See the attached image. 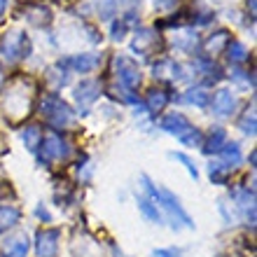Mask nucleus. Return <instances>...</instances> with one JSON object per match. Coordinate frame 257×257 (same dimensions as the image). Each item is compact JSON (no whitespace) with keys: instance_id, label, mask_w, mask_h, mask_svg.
<instances>
[{"instance_id":"f257e3e1","label":"nucleus","mask_w":257,"mask_h":257,"mask_svg":"<svg viewBox=\"0 0 257 257\" xmlns=\"http://www.w3.org/2000/svg\"><path fill=\"white\" fill-rule=\"evenodd\" d=\"M42 112H45V117H47L54 126H70V124L75 122L73 110L68 108L56 94L47 96V98L42 101Z\"/></svg>"},{"instance_id":"f03ea898","label":"nucleus","mask_w":257,"mask_h":257,"mask_svg":"<svg viewBox=\"0 0 257 257\" xmlns=\"http://www.w3.org/2000/svg\"><path fill=\"white\" fill-rule=\"evenodd\" d=\"M115 66H117V77H119V82H122L124 87L136 89L138 84H141V70H138V66H136L131 59H126V56H117Z\"/></svg>"},{"instance_id":"7ed1b4c3","label":"nucleus","mask_w":257,"mask_h":257,"mask_svg":"<svg viewBox=\"0 0 257 257\" xmlns=\"http://www.w3.org/2000/svg\"><path fill=\"white\" fill-rule=\"evenodd\" d=\"M157 201L164 203V208L171 210V215H173V227H176V222L180 220V222H185L187 227H194V222H192V217L185 213V208L180 206V201H178L176 196H173V192L169 190H159V196H157Z\"/></svg>"},{"instance_id":"20e7f679","label":"nucleus","mask_w":257,"mask_h":257,"mask_svg":"<svg viewBox=\"0 0 257 257\" xmlns=\"http://www.w3.org/2000/svg\"><path fill=\"white\" fill-rule=\"evenodd\" d=\"M35 250H38L40 257H56V250H59V231L56 229H40L38 231Z\"/></svg>"},{"instance_id":"39448f33","label":"nucleus","mask_w":257,"mask_h":257,"mask_svg":"<svg viewBox=\"0 0 257 257\" xmlns=\"http://www.w3.org/2000/svg\"><path fill=\"white\" fill-rule=\"evenodd\" d=\"M66 155H68L66 143H63L56 134H49L47 138L42 141V159L52 162V159H61V157H66Z\"/></svg>"},{"instance_id":"423d86ee","label":"nucleus","mask_w":257,"mask_h":257,"mask_svg":"<svg viewBox=\"0 0 257 257\" xmlns=\"http://www.w3.org/2000/svg\"><path fill=\"white\" fill-rule=\"evenodd\" d=\"M234 94H231L229 89H220L215 96H213V112L217 117H227L231 115V110H234Z\"/></svg>"},{"instance_id":"0eeeda50","label":"nucleus","mask_w":257,"mask_h":257,"mask_svg":"<svg viewBox=\"0 0 257 257\" xmlns=\"http://www.w3.org/2000/svg\"><path fill=\"white\" fill-rule=\"evenodd\" d=\"M75 98L80 103V108H87L89 103H94L98 98V82L96 80H84L75 91Z\"/></svg>"},{"instance_id":"6e6552de","label":"nucleus","mask_w":257,"mask_h":257,"mask_svg":"<svg viewBox=\"0 0 257 257\" xmlns=\"http://www.w3.org/2000/svg\"><path fill=\"white\" fill-rule=\"evenodd\" d=\"M96 63H98V59L91 54H75L66 61H61V66H70L75 73H89V70L96 68Z\"/></svg>"},{"instance_id":"1a4fd4ad","label":"nucleus","mask_w":257,"mask_h":257,"mask_svg":"<svg viewBox=\"0 0 257 257\" xmlns=\"http://www.w3.org/2000/svg\"><path fill=\"white\" fill-rule=\"evenodd\" d=\"M162 128L164 131H169V134L180 136L190 128V122H187V117L180 115V112H171V115H166L162 119Z\"/></svg>"},{"instance_id":"9d476101","label":"nucleus","mask_w":257,"mask_h":257,"mask_svg":"<svg viewBox=\"0 0 257 257\" xmlns=\"http://www.w3.org/2000/svg\"><path fill=\"white\" fill-rule=\"evenodd\" d=\"M5 252L7 257H26L28 252V238L19 236V238H10L5 243Z\"/></svg>"},{"instance_id":"9b49d317","label":"nucleus","mask_w":257,"mask_h":257,"mask_svg":"<svg viewBox=\"0 0 257 257\" xmlns=\"http://www.w3.org/2000/svg\"><path fill=\"white\" fill-rule=\"evenodd\" d=\"M180 70L183 68L178 66L176 61H171V59L155 63V77H180Z\"/></svg>"},{"instance_id":"f8f14e48","label":"nucleus","mask_w":257,"mask_h":257,"mask_svg":"<svg viewBox=\"0 0 257 257\" xmlns=\"http://www.w3.org/2000/svg\"><path fill=\"white\" fill-rule=\"evenodd\" d=\"M185 101L192 103V105H199V108H206L210 103V94L203 87H196V89H190V91L185 94Z\"/></svg>"},{"instance_id":"ddd939ff","label":"nucleus","mask_w":257,"mask_h":257,"mask_svg":"<svg viewBox=\"0 0 257 257\" xmlns=\"http://www.w3.org/2000/svg\"><path fill=\"white\" fill-rule=\"evenodd\" d=\"M17 222H19V208H14V206H0V229L14 227Z\"/></svg>"},{"instance_id":"4468645a","label":"nucleus","mask_w":257,"mask_h":257,"mask_svg":"<svg viewBox=\"0 0 257 257\" xmlns=\"http://www.w3.org/2000/svg\"><path fill=\"white\" fill-rule=\"evenodd\" d=\"M224 141H227V134H224V128H220V126H215L213 131H210V138H208V143H206V152H220L222 150V145H224Z\"/></svg>"},{"instance_id":"2eb2a0df","label":"nucleus","mask_w":257,"mask_h":257,"mask_svg":"<svg viewBox=\"0 0 257 257\" xmlns=\"http://www.w3.org/2000/svg\"><path fill=\"white\" fill-rule=\"evenodd\" d=\"M169 103V94L164 89H152L148 96V108L150 110H164Z\"/></svg>"},{"instance_id":"dca6fc26","label":"nucleus","mask_w":257,"mask_h":257,"mask_svg":"<svg viewBox=\"0 0 257 257\" xmlns=\"http://www.w3.org/2000/svg\"><path fill=\"white\" fill-rule=\"evenodd\" d=\"M196 42H199V38H196V33H192V31H185V33L173 38V45H176L178 49H185V52H192V49L196 47Z\"/></svg>"},{"instance_id":"f3484780","label":"nucleus","mask_w":257,"mask_h":257,"mask_svg":"<svg viewBox=\"0 0 257 257\" xmlns=\"http://www.w3.org/2000/svg\"><path fill=\"white\" fill-rule=\"evenodd\" d=\"M180 138V143L183 145H187V148H203V136H201V131L199 128H187L185 134H180L178 136Z\"/></svg>"},{"instance_id":"a211bd4d","label":"nucleus","mask_w":257,"mask_h":257,"mask_svg":"<svg viewBox=\"0 0 257 257\" xmlns=\"http://www.w3.org/2000/svg\"><path fill=\"white\" fill-rule=\"evenodd\" d=\"M152 42H155V33H152L150 28H145V31H141V33H136V40H134V45H131V47H134V52H141V54H143V52H145Z\"/></svg>"},{"instance_id":"6ab92c4d","label":"nucleus","mask_w":257,"mask_h":257,"mask_svg":"<svg viewBox=\"0 0 257 257\" xmlns=\"http://www.w3.org/2000/svg\"><path fill=\"white\" fill-rule=\"evenodd\" d=\"M49 19H52V12H49L47 7H31V10H28V21L35 24V26L49 24Z\"/></svg>"},{"instance_id":"aec40b11","label":"nucleus","mask_w":257,"mask_h":257,"mask_svg":"<svg viewBox=\"0 0 257 257\" xmlns=\"http://www.w3.org/2000/svg\"><path fill=\"white\" fill-rule=\"evenodd\" d=\"M138 208L145 217H148L150 222H162V215H159V210H157V203L148 201V199H138Z\"/></svg>"},{"instance_id":"412c9836","label":"nucleus","mask_w":257,"mask_h":257,"mask_svg":"<svg viewBox=\"0 0 257 257\" xmlns=\"http://www.w3.org/2000/svg\"><path fill=\"white\" fill-rule=\"evenodd\" d=\"M220 152H222L224 162H227V164H231V166H236V164L241 162V150H238V145H236V143H231V145H227V143H224V145H222V150H220Z\"/></svg>"},{"instance_id":"4be33fe9","label":"nucleus","mask_w":257,"mask_h":257,"mask_svg":"<svg viewBox=\"0 0 257 257\" xmlns=\"http://www.w3.org/2000/svg\"><path fill=\"white\" fill-rule=\"evenodd\" d=\"M21 138H24V143H26L28 150H38V143H40L42 134H40V128L38 126H28L26 131L21 134Z\"/></svg>"},{"instance_id":"5701e85b","label":"nucleus","mask_w":257,"mask_h":257,"mask_svg":"<svg viewBox=\"0 0 257 257\" xmlns=\"http://www.w3.org/2000/svg\"><path fill=\"white\" fill-rule=\"evenodd\" d=\"M96 7H98L101 19H112L117 10V0H96Z\"/></svg>"},{"instance_id":"b1692460","label":"nucleus","mask_w":257,"mask_h":257,"mask_svg":"<svg viewBox=\"0 0 257 257\" xmlns=\"http://www.w3.org/2000/svg\"><path fill=\"white\" fill-rule=\"evenodd\" d=\"M227 42H229V35L224 33V31H220V33H215V38H210L206 42V47H208V52H220Z\"/></svg>"},{"instance_id":"393cba45","label":"nucleus","mask_w":257,"mask_h":257,"mask_svg":"<svg viewBox=\"0 0 257 257\" xmlns=\"http://www.w3.org/2000/svg\"><path fill=\"white\" fill-rule=\"evenodd\" d=\"M227 52H229V59H231V61H238V63L245 61V54H248L241 42H231L229 47H227Z\"/></svg>"},{"instance_id":"a878e982","label":"nucleus","mask_w":257,"mask_h":257,"mask_svg":"<svg viewBox=\"0 0 257 257\" xmlns=\"http://www.w3.org/2000/svg\"><path fill=\"white\" fill-rule=\"evenodd\" d=\"M210 180L213 183H224L227 180V166L224 164H210Z\"/></svg>"},{"instance_id":"bb28decb","label":"nucleus","mask_w":257,"mask_h":257,"mask_svg":"<svg viewBox=\"0 0 257 257\" xmlns=\"http://www.w3.org/2000/svg\"><path fill=\"white\" fill-rule=\"evenodd\" d=\"M171 157H173V159H178V162H183L185 166H187V171H190V176L194 178V180L199 178V171H196V166L192 164V159H190L187 155H180V152H178V155H171Z\"/></svg>"},{"instance_id":"cd10ccee","label":"nucleus","mask_w":257,"mask_h":257,"mask_svg":"<svg viewBox=\"0 0 257 257\" xmlns=\"http://www.w3.org/2000/svg\"><path fill=\"white\" fill-rule=\"evenodd\" d=\"M241 126H243L245 134H255V117H252V115H245L243 122H241Z\"/></svg>"},{"instance_id":"c85d7f7f","label":"nucleus","mask_w":257,"mask_h":257,"mask_svg":"<svg viewBox=\"0 0 257 257\" xmlns=\"http://www.w3.org/2000/svg\"><path fill=\"white\" fill-rule=\"evenodd\" d=\"M152 257H180V250H173V248H169V250H155Z\"/></svg>"},{"instance_id":"c756f323","label":"nucleus","mask_w":257,"mask_h":257,"mask_svg":"<svg viewBox=\"0 0 257 257\" xmlns=\"http://www.w3.org/2000/svg\"><path fill=\"white\" fill-rule=\"evenodd\" d=\"M119 3H122V5H136L138 0H119Z\"/></svg>"},{"instance_id":"7c9ffc66","label":"nucleus","mask_w":257,"mask_h":257,"mask_svg":"<svg viewBox=\"0 0 257 257\" xmlns=\"http://www.w3.org/2000/svg\"><path fill=\"white\" fill-rule=\"evenodd\" d=\"M5 12V0H0V14Z\"/></svg>"}]
</instances>
